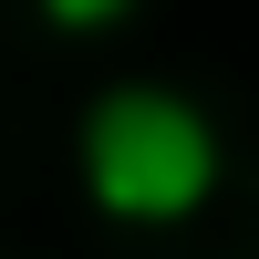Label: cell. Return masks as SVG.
I'll return each mask as SVG.
<instances>
[{"mask_svg":"<svg viewBox=\"0 0 259 259\" xmlns=\"http://www.w3.org/2000/svg\"><path fill=\"white\" fill-rule=\"evenodd\" d=\"M73 177L114 228H187L218 197V124L166 83H104L73 124Z\"/></svg>","mask_w":259,"mask_h":259,"instance_id":"cell-1","label":"cell"},{"mask_svg":"<svg viewBox=\"0 0 259 259\" xmlns=\"http://www.w3.org/2000/svg\"><path fill=\"white\" fill-rule=\"evenodd\" d=\"M41 11V31H62V41H94V31H114V21H135L145 0H31Z\"/></svg>","mask_w":259,"mask_h":259,"instance_id":"cell-2","label":"cell"}]
</instances>
